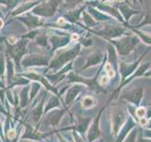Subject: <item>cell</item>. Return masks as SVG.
I'll return each instance as SVG.
<instances>
[{
    "instance_id": "cell-1",
    "label": "cell",
    "mask_w": 151,
    "mask_h": 142,
    "mask_svg": "<svg viewBox=\"0 0 151 142\" xmlns=\"http://www.w3.org/2000/svg\"><path fill=\"white\" fill-rule=\"evenodd\" d=\"M56 4L55 2H48V3H44L41 6H38L33 9V12L38 14L41 16H51L54 13Z\"/></svg>"
},
{
    "instance_id": "cell-2",
    "label": "cell",
    "mask_w": 151,
    "mask_h": 142,
    "mask_svg": "<svg viewBox=\"0 0 151 142\" xmlns=\"http://www.w3.org/2000/svg\"><path fill=\"white\" fill-rule=\"evenodd\" d=\"M46 64L45 58L44 56L40 55H31L27 57L24 61H22V64L27 66V65H44Z\"/></svg>"
},
{
    "instance_id": "cell-3",
    "label": "cell",
    "mask_w": 151,
    "mask_h": 142,
    "mask_svg": "<svg viewBox=\"0 0 151 142\" xmlns=\"http://www.w3.org/2000/svg\"><path fill=\"white\" fill-rule=\"evenodd\" d=\"M94 104H96V101L92 98V97H86L83 99L82 101V107L85 109H89L93 107Z\"/></svg>"
},
{
    "instance_id": "cell-4",
    "label": "cell",
    "mask_w": 151,
    "mask_h": 142,
    "mask_svg": "<svg viewBox=\"0 0 151 142\" xmlns=\"http://www.w3.org/2000/svg\"><path fill=\"white\" fill-rule=\"evenodd\" d=\"M106 71H107V74H108V77L109 78H112L114 76V71L111 68V66L110 64H106V67H105Z\"/></svg>"
},
{
    "instance_id": "cell-5",
    "label": "cell",
    "mask_w": 151,
    "mask_h": 142,
    "mask_svg": "<svg viewBox=\"0 0 151 142\" xmlns=\"http://www.w3.org/2000/svg\"><path fill=\"white\" fill-rule=\"evenodd\" d=\"M7 135H8V138L9 139L15 138V136H16V130L15 129H11V130H9L7 133Z\"/></svg>"
},
{
    "instance_id": "cell-6",
    "label": "cell",
    "mask_w": 151,
    "mask_h": 142,
    "mask_svg": "<svg viewBox=\"0 0 151 142\" xmlns=\"http://www.w3.org/2000/svg\"><path fill=\"white\" fill-rule=\"evenodd\" d=\"M145 115V108H139L138 110H137V116L139 117H144Z\"/></svg>"
},
{
    "instance_id": "cell-7",
    "label": "cell",
    "mask_w": 151,
    "mask_h": 142,
    "mask_svg": "<svg viewBox=\"0 0 151 142\" xmlns=\"http://www.w3.org/2000/svg\"><path fill=\"white\" fill-rule=\"evenodd\" d=\"M108 80H109V77H106V76H103L100 80V83L102 85H106L108 83Z\"/></svg>"
},
{
    "instance_id": "cell-8",
    "label": "cell",
    "mask_w": 151,
    "mask_h": 142,
    "mask_svg": "<svg viewBox=\"0 0 151 142\" xmlns=\"http://www.w3.org/2000/svg\"><path fill=\"white\" fill-rule=\"evenodd\" d=\"M140 123H141L142 125H145L146 124V120H145V117H142L141 120H140Z\"/></svg>"
},
{
    "instance_id": "cell-9",
    "label": "cell",
    "mask_w": 151,
    "mask_h": 142,
    "mask_svg": "<svg viewBox=\"0 0 151 142\" xmlns=\"http://www.w3.org/2000/svg\"><path fill=\"white\" fill-rule=\"evenodd\" d=\"M0 135H1V138L4 139V137H3V133H2V124H1V122H0Z\"/></svg>"
},
{
    "instance_id": "cell-10",
    "label": "cell",
    "mask_w": 151,
    "mask_h": 142,
    "mask_svg": "<svg viewBox=\"0 0 151 142\" xmlns=\"http://www.w3.org/2000/svg\"><path fill=\"white\" fill-rule=\"evenodd\" d=\"M78 34H73L72 35V40H78Z\"/></svg>"
},
{
    "instance_id": "cell-11",
    "label": "cell",
    "mask_w": 151,
    "mask_h": 142,
    "mask_svg": "<svg viewBox=\"0 0 151 142\" xmlns=\"http://www.w3.org/2000/svg\"><path fill=\"white\" fill-rule=\"evenodd\" d=\"M3 25H4V22H3V20L1 18H0V28H1L2 27H3Z\"/></svg>"
},
{
    "instance_id": "cell-12",
    "label": "cell",
    "mask_w": 151,
    "mask_h": 142,
    "mask_svg": "<svg viewBox=\"0 0 151 142\" xmlns=\"http://www.w3.org/2000/svg\"><path fill=\"white\" fill-rule=\"evenodd\" d=\"M65 21H64V19L63 18H60V20H59V24H63Z\"/></svg>"
},
{
    "instance_id": "cell-13",
    "label": "cell",
    "mask_w": 151,
    "mask_h": 142,
    "mask_svg": "<svg viewBox=\"0 0 151 142\" xmlns=\"http://www.w3.org/2000/svg\"><path fill=\"white\" fill-rule=\"evenodd\" d=\"M0 111H1L2 113H5V111H4V109H3V108L1 107V105H0Z\"/></svg>"
}]
</instances>
